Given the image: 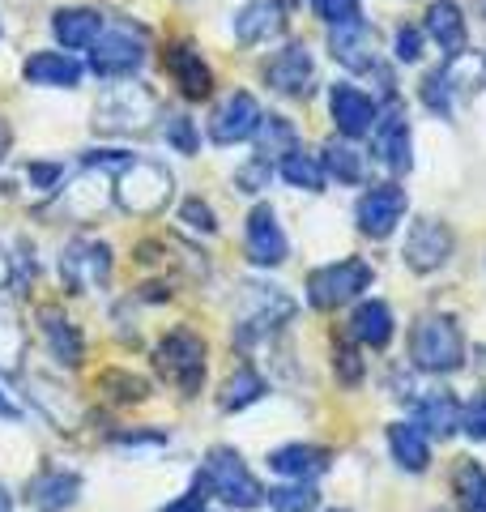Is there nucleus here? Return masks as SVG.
<instances>
[{
  "label": "nucleus",
  "instance_id": "obj_1",
  "mask_svg": "<svg viewBox=\"0 0 486 512\" xmlns=\"http://www.w3.org/2000/svg\"><path fill=\"white\" fill-rule=\"evenodd\" d=\"M410 359H414V367L435 372V376L457 372L465 363V338H461L457 320L440 316V312L418 316L414 329H410Z\"/></svg>",
  "mask_w": 486,
  "mask_h": 512
},
{
  "label": "nucleus",
  "instance_id": "obj_2",
  "mask_svg": "<svg viewBox=\"0 0 486 512\" xmlns=\"http://www.w3.org/2000/svg\"><path fill=\"white\" fill-rule=\"evenodd\" d=\"M154 367L175 393L197 397L205 384V342L192 329H171L154 346Z\"/></svg>",
  "mask_w": 486,
  "mask_h": 512
},
{
  "label": "nucleus",
  "instance_id": "obj_3",
  "mask_svg": "<svg viewBox=\"0 0 486 512\" xmlns=\"http://www.w3.org/2000/svg\"><path fill=\"white\" fill-rule=\"evenodd\" d=\"M201 483L214 491L222 504H231V508H256V504H265V487L256 483V474L248 470V461H243L235 448H209Z\"/></svg>",
  "mask_w": 486,
  "mask_h": 512
},
{
  "label": "nucleus",
  "instance_id": "obj_4",
  "mask_svg": "<svg viewBox=\"0 0 486 512\" xmlns=\"http://www.w3.org/2000/svg\"><path fill=\"white\" fill-rule=\"evenodd\" d=\"M171 192H175V180L167 167L133 158V163L116 175V192H111V197H116L128 214H158V210H167Z\"/></svg>",
  "mask_w": 486,
  "mask_h": 512
},
{
  "label": "nucleus",
  "instance_id": "obj_5",
  "mask_svg": "<svg viewBox=\"0 0 486 512\" xmlns=\"http://www.w3.org/2000/svg\"><path fill=\"white\" fill-rule=\"evenodd\" d=\"M154 111H158V103L150 90L137 82H120L94 107V128H99V133H145Z\"/></svg>",
  "mask_w": 486,
  "mask_h": 512
},
{
  "label": "nucleus",
  "instance_id": "obj_6",
  "mask_svg": "<svg viewBox=\"0 0 486 512\" xmlns=\"http://www.w3.org/2000/svg\"><path fill=\"white\" fill-rule=\"evenodd\" d=\"M235 316H239V338H265V333L282 329L290 316H295V299H290L282 286L256 282V286H239L235 299Z\"/></svg>",
  "mask_w": 486,
  "mask_h": 512
},
{
  "label": "nucleus",
  "instance_id": "obj_7",
  "mask_svg": "<svg viewBox=\"0 0 486 512\" xmlns=\"http://www.w3.org/2000/svg\"><path fill=\"white\" fill-rule=\"evenodd\" d=\"M367 286H371V265L350 256V261H333L307 278V303L320 312H333L342 303H350L359 291H367Z\"/></svg>",
  "mask_w": 486,
  "mask_h": 512
},
{
  "label": "nucleus",
  "instance_id": "obj_8",
  "mask_svg": "<svg viewBox=\"0 0 486 512\" xmlns=\"http://www.w3.org/2000/svg\"><path fill=\"white\" fill-rule=\"evenodd\" d=\"M145 60V30L137 22H120L99 35V43L90 47V69L99 77H128L137 73Z\"/></svg>",
  "mask_w": 486,
  "mask_h": 512
},
{
  "label": "nucleus",
  "instance_id": "obj_9",
  "mask_svg": "<svg viewBox=\"0 0 486 512\" xmlns=\"http://www.w3.org/2000/svg\"><path fill=\"white\" fill-rule=\"evenodd\" d=\"M60 278L73 295H94L103 291L111 278V248L99 239H73L60 256Z\"/></svg>",
  "mask_w": 486,
  "mask_h": 512
},
{
  "label": "nucleus",
  "instance_id": "obj_10",
  "mask_svg": "<svg viewBox=\"0 0 486 512\" xmlns=\"http://www.w3.org/2000/svg\"><path fill=\"white\" fill-rule=\"evenodd\" d=\"M401 214H405V188H397V184L367 188L363 197H359V205H354V222H359V231L371 235V239L393 235Z\"/></svg>",
  "mask_w": 486,
  "mask_h": 512
},
{
  "label": "nucleus",
  "instance_id": "obj_11",
  "mask_svg": "<svg viewBox=\"0 0 486 512\" xmlns=\"http://www.w3.org/2000/svg\"><path fill=\"white\" fill-rule=\"evenodd\" d=\"M448 256H452V231L440 218H418L410 227V239H405V265L414 274H435Z\"/></svg>",
  "mask_w": 486,
  "mask_h": 512
},
{
  "label": "nucleus",
  "instance_id": "obj_12",
  "mask_svg": "<svg viewBox=\"0 0 486 512\" xmlns=\"http://www.w3.org/2000/svg\"><path fill=\"white\" fill-rule=\"evenodd\" d=\"M329 111H333L337 133L350 137V141H359L376 128V99H371L367 90L350 86V82L329 86Z\"/></svg>",
  "mask_w": 486,
  "mask_h": 512
},
{
  "label": "nucleus",
  "instance_id": "obj_13",
  "mask_svg": "<svg viewBox=\"0 0 486 512\" xmlns=\"http://www.w3.org/2000/svg\"><path fill=\"white\" fill-rule=\"evenodd\" d=\"M256 120H261V107L248 90H235L231 99H226L214 120H209V137L218 141V146H235V141H248L256 133Z\"/></svg>",
  "mask_w": 486,
  "mask_h": 512
},
{
  "label": "nucleus",
  "instance_id": "obj_14",
  "mask_svg": "<svg viewBox=\"0 0 486 512\" xmlns=\"http://www.w3.org/2000/svg\"><path fill=\"white\" fill-rule=\"evenodd\" d=\"M248 261L256 269H273L286 261V235L278 227V214L269 205H256L248 214Z\"/></svg>",
  "mask_w": 486,
  "mask_h": 512
},
{
  "label": "nucleus",
  "instance_id": "obj_15",
  "mask_svg": "<svg viewBox=\"0 0 486 512\" xmlns=\"http://www.w3.org/2000/svg\"><path fill=\"white\" fill-rule=\"evenodd\" d=\"M312 77H316V64L303 43L282 47V52L265 64V82L278 94H307L312 90Z\"/></svg>",
  "mask_w": 486,
  "mask_h": 512
},
{
  "label": "nucleus",
  "instance_id": "obj_16",
  "mask_svg": "<svg viewBox=\"0 0 486 512\" xmlns=\"http://www.w3.org/2000/svg\"><path fill=\"white\" fill-rule=\"evenodd\" d=\"M329 52L337 56V64H346V69L367 73L371 64H376L380 39H376V30H371V26L359 18V22H346V26H333V30H329Z\"/></svg>",
  "mask_w": 486,
  "mask_h": 512
},
{
  "label": "nucleus",
  "instance_id": "obj_17",
  "mask_svg": "<svg viewBox=\"0 0 486 512\" xmlns=\"http://www.w3.org/2000/svg\"><path fill=\"white\" fill-rule=\"evenodd\" d=\"M286 9H295V0H252V5L239 9L235 18V35L239 43H265L273 35H282L286 26Z\"/></svg>",
  "mask_w": 486,
  "mask_h": 512
},
{
  "label": "nucleus",
  "instance_id": "obj_18",
  "mask_svg": "<svg viewBox=\"0 0 486 512\" xmlns=\"http://www.w3.org/2000/svg\"><path fill=\"white\" fill-rule=\"evenodd\" d=\"M167 73L188 103H201V99H209V90H214V73H209V64L192 52L188 43H175L167 52Z\"/></svg>",
  "mask_w": 486,
  "mask_h": 512
},
{
  "label": "nucleus",
  "instance_id": "obj_19",
  "mask_svg": "<svg viewBox=\"0 0 486 512\" xmlns=\"http://www.w3.org/2000/svg\"><path fill=\"white\" fill-rule=\"evenodd\" d=\"M376 154H380V163L388 171H397L405 175L414 167V146H410V120H405V111H388L384 124H380V133H376Z\"/></svg>",
  "mask_w": 486,
  "mask_h": 512
},
{
  "label": "nucleus",
  "instance_id": "obj_20",
  "mask_svg": "<svg viewBox=\"0 0 486 512\" xmlns=\"http://www.w3.org/2000/svg\"><path fill=\"white\" fill-rule=\"evenodd\" d=\"M77 495H81V478L77 474L47 470L26 487V504L35 512H64V508L77 504Z\"/></svg>",
  "mask_w": 486,
  "mask_h": 512
},
{
  "label": "nucleus",
  "instance_id": "obj_21",
  "mask_svg": "<svg viewBox=\"0 0 486 512\" xmlns=\"http://www.w3.org/2000/svg\"><path fill=\"white\" fill-rule=\"evenodd\" d=\"M52 30L69 52H90L103 35V18H99V9H60L52 18Z\"/></svg>",
  "mask_w": 486,
  "mask_h": 512
},
{
  "label": "nucleus",
  "instance_id": "obj_22",
  "mask_svg": "<svg viewBox=\"0 0 486 512\" xmlns=\"http://www.w3.org/2000/svg\"><path fill=\"white\" fill-rule=\"evenodd\" d=\"M39 325H43V338H47V350H52V359L64 363V367H77L81 355H86V342H81L77 325L64 312H39Z\"/></svg>",
  "mask_w": 486,
  "mask_h": 512
},
{
  "label": "nucleus",
  "instance_id": "obj_23",
  "mask_svg": "<svg viewBox=\"0 0 486 512\" xmlns=\"http://www.w3.org/2000/svg\"><path fill=\"white\" fill-rule=\"evenodd\" d=\"M269 466L278 470L282 478H312L320 470H329V448H320V444H282V448H273L269 453Z\"/></svg>",
  "mask_w": 486,
  "mask_h": 512
},
{
  "label": "nucleus",
  "instance_id": "obj_24",
  "mask_svg": "<svg viewBox=\"0 0 486 512\" xmlns=\"http://www.w3.org/2000/svg\"><path fill=\"white\" fill-rule=\"evenodd\" d=\"M388 453L401 470L410 474H423L431 466V444H427V431L414 427V423H393L388 427Z\"/></svg>",
  "mask_w": 486,
  "mask_h": 512
},
{
  "label": "nucleus",
  "instance_id": "obj_25",
  "mask_svg": "<svg viewBox=\"0 0 486 512\" xmlns=\"http://www.w3.org/2000/svg\"><path fill=\"white\" fill-rule=\"evenodd\" d=\"M26 82L30 86H56V90H69L81 82V64L64 52H35L26 60Z\"/></svg>",
  "mask_w": 486,
  "mask_h": 512
},
{
  "label": "nucleus",
  "instance_id": "obj_26",
  "mask_svg": "<svg viewBox=\"0 0 486 512\" xmlns=\"http://www.w3.org/2000/svg\"><path fill=\"white\" fill-rule=\"evenodd\" d=\"M418 427H427L431 436H452L461 427V402L448 389H427V397L414 402Z\"/></svg>",
  "mask_w": 486,
  "mask_h": 512
},
{
  "label": "nucleus",
  "instance_id": "obj_27",
  "mask_svg": "<svg viewBox=\"0 0 486 512\" xmlns=\"http://www.w3.org/2000/svg\"><path fill=\"white\" fill-rule=\"evenodd\" d=\"M427 35L444 47V52L461 56L465 52V13L461 5H452V0H435L427 9Z\"/></svg>",
  "mask_w": 486,
  "mask_h": 512
},
{
  "label": "nucleus",
  "instance_id": "obj_28",
  "mask_svg": "<svg viewBox=\"0 0 486 512\" xmlns=\"http://www.w3.org/2000/svg\"><path fill=\"white\" fill-rule=\"evenodd\" d=\"M350 333L359 338L363 346H388V338H393V308L380 299H367L354 308L350 316Z\"/></svg>",
  "mask_w": 486,
  "mask_h": 512
},
{
  "label": "nucleus",
  "instance_id": "obj_29",
  "mask_svg": "<svg viewBox=\"0 0 486 512\" xmlns=\"http://www.w3.org/2000/svg\"><path fill=\"white\" fill-rule=\"evenodd\" d=\"M256 158L269 163V158H286L295 150V124L282 120V116H261L256 120Z\"/></svg>",
  "mask_w": 486,
  "mask_h": 512
},
{
  "label": "nucleus",
  "instance_id": "obj_30",
  "mask_svg": "<svg viewBox=\"0 0 486 512\" xmlns=\"http://www.w3.org/2000/svg\"><path fill=\"white\" fill-rule=\"evenodd\" d=\"M452 487H457L461 512H486V470L474 457H461L452 470Z\"/></svg>",
  "mask_w": 486,
  "mask_h": 512
},
{
  "label": "nucleus",
  "instance_id": "obj_31",
  "mask_svg": "<svg viewBox=\"0 0 486 512\" xmlns=\"http://www.w3.org/2000/svg\"><path fill=\"white\" fill-rule=\"evenodd\" d=\"M22 355H26V329L18 312L0 303V372L13 376L22 367Z\"/></svg>",
  "mask_w": 486,
  "mask_h": 512
},
{
  "label": "nucleus",
  "instance_id": "obj_32",
  "mask_svg": "<svg viewBox=\"0 0 486 512\" xmlns=\"http://www.w3.org/2000/svg\"><path fill=\"white\" fill-rule=\"evenodd\" d=\"M265 397V376L256 367H239V372L226 380L222 389V410H243V406H256Z\"/></svg>",
  "mask_w": 486,
  "mask_h": 512
},
{
  "label": "nucleus",
  "instance_id": "obj_33",
  "mask_svg": "<svg viewBox=\"0 0 486 512\" xmlns=\"http://www.w3.org/2000/svg\"><path fill=\"white\" fill-rule=\"evenodd\" d=\"M320 167H324V171H333L342 184H359V180H363V171H367L359 146H350V141H329V146H324Z\"/></svg>",
  "mask_w": 486,
  "mask_h": 512
},
{
  "label": "nucleus",
  "instance_id": "obj_34",
  "mask_svg": "<svg viewBox=\"0 0 486 512\" xmlns=\"http://www.w3.org/2000/svg\"><path fill=\"white\" fill-rule=\"evenodd\" d=\"M282 180H286L290 188H303V192H324V167H320L316 154L290 150V154L282 158Z\"/></svg>",
  "mask_w": 486,
  "mask_h": 512
},
{
  "label": "nucleus",
  "instance_id": "obj_35",
  "mask_svg": "<svg viewBox=\"0 0 486 512\" xmlns=\"http://www.w3.org/2000/svg\"><path fill=\"white\" fill-rule=\"evenodd\" d=\"M99 393H107L111 402H145V397H150V380L111 367V372L99 376Z\"/></svg>",
  "mask_w": 486,
  "mask_h": 512
},
{
  "label": "nucleus",
  "instance_id": "obj_36",
  "mask_svg": "<svg viewBox=\"0 0 486 512\" xmlns=\"http://www.w3.org/2000/svg\"><path fill=\"white\" fill-rule=\"evenodd\" d=\"M265 500H269L273 512H312L316 508V487H307V483H282V487L265 491Z\"/></svg>",
  "mask_w": 486,
  "mask_h": 512
},
{
  "label": "nucleus",
  "instance_id": "obj_37",
  "mask_svg": "<svg viewBox=\"0 0 486 512\" xmlns=\"http://www.w3.org/2000/svg\"><path fill=\"white\" fill-rule=\"evenodd\" d=\"M423 103L431 107V111H440V116H448L452 111V77H448V69H440V73H427L423 77Z\"/></svg>",
  "mask_w": 486,
  "mask_h": 512
},
{
  "label": "nucleus",
  "instance_id": "obj_38",
  "mask_svg": "<svg viewBox=\"0 0 486 512\" xmlns=\"http://www.w3.org/2000/svg\"><path fill=\"white\" fill-rule=\"evenodd\" d=\"M312 13H316L320 22H329V26H346V22H359L363 18L359 0H312Z\"/></svg>",
  "mask_w": 486,
  "mask_h": 512
},
{
  "label": "nucleus",
  "instance_id": "obj_39",
  "mask_svg": "<svg viewBox=\"0 0 486 512\" xmlns=\"http://www.w3.org/2000/svg\"><path fill=\"white\" fill-rule=\"evenodd\" d=\"M180 222H184L188 231H197V235H214L218 231V218H214V210H209L201 197H188L180 205Z\"/></svg>",
  "mask_w": 486,
  "mask_h": 512
},
{
  "label": "nucleus",
  "instance_id": "obj_40",
  "mask_svg": "<svg viewBox=\"0 0 486 512\" xmlns=\"http://www.w3.org/2000/svg\"><path fill=\"white\" fill-rule=\"evenodd\" d=\"M167 141L180 154H197L201 150V133H197V124L192 120H184V116H171L167 120Z\"/></svg>",
  "mask_w": 486,
  "mask_h": 512
},
{
  "label": "nucleus",
  "instance_id": "obj_41",
  "mask_svg": "<svg viewBox=\"0 0 486 512\" xmlns=\"http://www.w3.org/2000/svg\"><path fill=\"white\" fill-rule=\"evenodd\" d=\"M333 367H337V380H342V384H359V380H363V359H359V350L346 346V342L333 346Z\"/></svg>",
  "mask_w": 486,
  "mask_h": 512
},
{
  "label": "nucleus",
  "instance_id": "obj_42",
  "mask_svg": "<svg viewBox=\"0 0 486 512\" xmlns=\"http://www.w3.org/2000/svg\"><path fill=\"white\" fill-rule=\"evenodd\" d=\"M461 427L469 440H486V393H478L474 402L461 410Z\"/></svg>",
  "mask_w": 486,
  "mask_h": 512
},
{
  "label": "nucleus",
  "instance_id": "obj_43",
  "mask_svg": "<svg viewBox=\"0 0 486 512\" xmlns=\"http://www.w3.org/2000/svg\"><path fill=\"white\" fill-rule=\"evenodd\" d=\"M235 184H239L243 192H261V188L269 184V163H261V158H256V163L239 167V171H235Z\"/></svg>",
  "mask_w": 486,
  "mask_h": 512
},
{
  "label": "nucleus",
  "instance_id": "obj_44",
  "mask_svg": "<svg viewBox=\"0 0 486 512\" xmlns=\"http://www.w3.org/2000/svg\"><path fill=\"white\" fill-rule=\"evenodd\" d=\"M26 175L39 184V192H60L56 184L64 180V167H60V163H30Z\"/></svg>",
  "mask_w": 486,
  "mask_h": 512
},
{
  "label": "nucleus",
  "instance_id": "obj_45",
  "mask_svg": "<svg viewBox=\"0 0 486 512\" xmlns=\"http://www.w3.org/2000/svg\"><path fill=\"white\" fill-rule=\"evenodd\" d=\"M418 56H423V35H418L414 26H401V30H397V60L414 64Z\"/></svg>",
  "mask_w": 486,
  "mask_h": 512
},
{
  "label": "nucleus",
  "instance_id": "obj_46",
  "mask_svg": "<svg viewBox=\"0 0 486 512\" xmlns=\"http://www.w3.org/2000/svg\"><path fill=\"white\" fill-rule=\"evenodd\" d=\"M162 512H205V495H201V487H197V491H188V495H180V500L167 504Z\"/></svg>",
  "mask_w": 486,
  "mask_h": 512
},
{
  "label": "nucleus",
  "instance_id": "obj_47",
  "mask_svg": "<svg viewBox=\"0 0 486 512\" xmlns=\"http://www.w3.org/2000/svg\"><path fill=\"white\" fill-rule=\"evenodd\" d=\"M9 282H13V256H9L5 248H0V291H5Z\"/></svg>",
  "mask_w": 486,
  "mask_h": 512
},
{
  "label": "nucleus",
  "instance_id": "obj_48",
  "mask_svg": "<svg viewBox=\"0 0 486 512\" xmlns=\"http://www.w3.org/2000/svg\"><path fill=\"white\" fill-rule=\"evenodd\" d=\"M0 419H18V406H13L5 393H0Z\"/></svg>",
  "mask_w": 486,
  "mask_h": 512
},
{
  "label": "nucleus",
  "instance_id": "obj_49",
  "mask_svg": "<svg viewBox=\"0 0 486 512\" xmlns=\"http://www.w3.org/2000/svg\"><path fill=\"white\" fill-rule=\"evenodd\" d=\"M5 150H9V124L0 120V158H5Z\"/></svg>",
  "mask_w": 486,
  "mask_h": 512
},
{
  "label": "nucleus",
  "instance_id": "obj_50",
  "mask_svg": "<svg viewBox=\"0 0 486 512\" xmlns=\"http://www.w3.org/2000/svg\"><path fill=\"white\" fill-rule=\"evenodd\" d=\"M9 504H13V500H9V491L0 487V512H9Z\"/></svg>",
  "mask_w": 486,
  "mask_h": 512
},
{
  "label": "nucleus",
  "instance_id": "obj_51",
  "mask_svg": "<svg viewBox=\"0 0 486 512\" xmlns=\"http://www.w3.org/2000/svg\"><path fill=\"white\" fill-rule=\"evenodd\" d=\"M482 13H486V0H482Z\"/></svg>",
  "mask_w": 486,
  "mask_h": 512
},
{
  "label": "nucleus",
  "instance_id": "obj_52",
  "mask_svg": "<svg viewBox=\"0 0 486 512\" xmlns=\"http://www.w3.org/2000/svg\"><path fill=\"white\" fill-rule=\"evenodd\" d=\"M333 512H342V508H333Z\"/></svg>",
  "mask_w": 486,
  "mask_h": 512
}]
</instances>
